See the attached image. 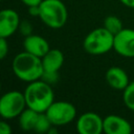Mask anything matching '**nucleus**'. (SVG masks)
Wrapping results in <instances>:
<instances>
[{
  "mask_svg": "<svg viewBox=\"0 0 134 134\" xmlns=\"http://www.w3.org/2000/svg\"><path fill=\"white\" fill-rule=\"evenodd\" d=\"M12 69L19 80L26 83L42 79L44 73L42 59L25 50L14 58L12 62Z\"/></svg>",
  "mask_w": 134,
  "mask_h": 134,
  "instance_id": "1",
  "label": "nucleus"
},
{
  "mask_svg": "<svg viewBox=\"0 0 134 134\" xmlns=\"http://www.w3.org/2000/svg\"><path fill=\"white\" fill-rule=\"evenodd\" d=\"M23 93L26 107L37 112H45L54 100V94L50 84L42 79L28 83Z\"/></svg>",
  "mask_w": 134,
  "mask_h": 134,
  "instance_id": "2",
  "label": "nucleus"
},
{
  "mask_svg": "<svg viewBox=\"0 0 134 134\" xmlns=\"http://www.w3.org/2000/svg\"><path fill=\"white\" fill-rule=\"evenodd\" d=\"M39 7V18L46 26L59 29L66 24L68 12L62 0H42Z\"/></svg>",
  "mask_w": 134,
  "mask_h": 134,
  "instance_id": "3",
  "label": "nucleus"
},
{
  "mask_svg": "<svg viewBox=\"0 0 134 134\" xmlns=\"http://www.w3.org/2000/svg\"><path fill=\"white\" fill-rule=\"evenodd\" d=\"M114 35L104 26L97 27L87 34L83 41L84 50L92 55H100L113 49Z\"/></svg>",
  "mask_w": 134,
  "mask_h": 134,
  "instance_id": "4",
  "label": "nucleus"
},
{
  "mask_svg": "<svg viewBox=\"0 0 134 134\" xmlns=\"http://www.w3.org/2000/svg\"><path fill=\"white\" fill-rule=\"evenodd\" d=\"M25 108L26 102L23 92L12 90L0 96V116L4 119L18 117Z\"/></svg>",
  "mask_w": 134,
  "mask_h": 134,
  "instance_id": "5",
  "label": "nucleus"
},
{
  "mask_svg": "<svg viewBox=\"0 0 134 134\" xmlns=\"http://www.w3.org/2000/svg\"><path fill=\"white\" fill-rule=\"evenodd\" d=\"M47 117L53 126H64L72 120L76 116V109L74 105L66 100L54 102L45 111Z\"/></svg>",
  "mask_w": 134,
  "mask_h": 134,
  "instance_id": "6",
  "label": "nucleus"
},
{
  "mask_svg": "<svg viewBox=\"0 0 134 134\" xmlns=\"http://www.w3.org/2000/svg\"><path fill=\"white\" fill-rule=\"evenodd\" d=\"M114 51L124 58H134V29L122 28L114 35Z\"/></svg>",
  "mask_w": 134,
  "mask_h": 134,
  "instance_id": "7",
  "label": "nucleus"
},
{
  "mask_svg": "<svg viewBox=\"0 0 134 134\" xmlns=\"http://www.w3.org/2000/svg\"><path fill=\"white\" fill-rule=\"evenodd\" d=\"M103 120L95 112H85L76 119V131L80 134H100L103 133Z\"/></svg>",
  "mask_w": 134,
  "mask_h": 134,
  "instance_id": "8",
  "label": "nucleus"
},
{
  "mask_svg": "<svg viewBox=\"0 0 134 134\" xmlns=\"http://www.w3.org/2000/svg\"><path fill=\"white\" fill-rule=\"evenodd\" d=\"M19 14L12 8H4L0 10V37L8 38L13 36L20 25Z\"/></svg>",
  "mask_w": 134,
  "mask_h": 134,
  "instance_id": "9",
  "label": "nucleus"
},
{
  "mask_svg": "<svg viewBox=\"0 0 134 134\" xmlns=\"http://www.w3.org/2000/svg\"><path fill=\"white\" fill-rule=\"evenodd\" d=\"M103 131L106 134H130L132 132V125L120 115L110 114L104 117Z\"/></svg>",
  "mask_w": 134,
  "mask_h": 134,
  "instance_id": "10",
  "label": "nucleus"
},
{
  "mask_svg": "<svg viewBox=\"0 0 134 134\" xmlns=\"http://www.w3.org/2000/svg\"><path fill=\"white\" fill-rule=\"evenodd\" d=\"M23 47L25 51L32 53L39 58H42L50 49L49 43L47 42L46 39H44L39 35H34V34L24 37Z\"/></svg>",
  "mask_w": 134,
  "mask_h": 134,
  "instance_id": "11",
  "label": "nucleus"
},
{
  "mask_svg": "<svg viewBox=\"0 0 134 134\" xmlns=\"http://www.w3.org/2000/svg\"><path fill=\"white\" fill-rule=\"evenodd\" d=\"M105 79L107 84L111 88L120 91H122L130 83L128 73L118 66H112L107 69L105 73Z\"/></svg>",
  "mask_w": 134,
  "mask_h": 134,
  "instance_id": "12",
  "label": "nucleus"
},
{
  "mask_svg": "<svg viewBox=\"0 0 134 134\" xmlns=\"http://www.w3.org/2000/svg\"><path fill=\"white\" fill-rule=\"evenodd\" d=\"M41 59L44 73H58L64 63V54L57 48H50Z\"/></svg>",
  "mask_w": 134,
  "mask_h": 134,
  "instance_id": "13",
  "label": "nucleus"
},
{
  "mask_svg": "<svg viewBox=\"0 0 134 134\" xmlns=\"http://www.w3.org/2000/svg\"><path fill=\"white\" fill-rule=\"evenodd\" d=\"M40 112H37L28 107H26L21 114L18 116L19 117V126L23 131H31L35 128L38 115Z\"/></svg>",
  "mask_w": 134,
  "mask_h": 134,
  "instance_id": "14",
  "label": "nucleus"
},
{
  "mask_svg": "<svg viewBox=\"0 0 134 134\" xmlns=\"http://www.w3.org/2000/svg\"><path fill=\"white\" fill-rule=\"evenodd\" d=\"M108 31H110L112 35H116L118 31H120L124 26H122V22L121 20L113 15H110L108 17L105 18L104 20V25H103Z\"/></svg>",
  "mask_w": 134,
  "mask_h": 134,
  "instance_id": "15",
  "label": "nucleus"
},
{
  "mask_svg": "<svg viewBox=\"0 0 134 134\" xmlns=\"http://www.w3.org/2000/svg\"><path fill=\"white\" fill-rule=\"evenodd\" d=\"M51 126H52V124L49 120V118L47 117L46 113L45 112H40L39 115H38L34 131H36L38 133H47Z\"/></svg>",
  "mask_w": 134,
  "mask_h": 134,
  "instance_id": "16",
  "label": "nucleus"
},
{
  "mask_svg": "<svg viewBox=\"0 0 134 134\" xmlns=\"http://www.w3.org/2000/svg\"><path fill=\"white\" fill-rule=\"evenodd\" d=\"M122 100L125 106L130 111L134 112V82H130L122 90Z\"/></svg>",
  "mask_w": 134,
  "mask_h": 134,
  "instance_id": "17",
  "label": "nucleus"
},
{
  "mask_svg": "<svg viewBox=\"0 0 134 134\" xmlns=\"http://www.w3.org/2000/svg\"><path fill=\"white\" fill-rule=\"evenodd\" d=\"M19 30L21 32V35H23L24 37L26 36H29L32 34V25L29 21L27 20H23L20 22V25H19Z\"/></svg>",
  "mask_w": 134,
  "mask_h": 134,
  "instance_id": "18",
  "label": "nucleus"
},
{
  "mask_svg": "<svg viewBox=\"0 0 134 134\" xmlns=\"http://www.w3.org/2000/svg\"><path fill=\"white\" fill-rule=\"evenodd\" d=\"M8 53V43L6 41V38L0 37V61L5 59Z\"/></svg>",
  "mask_w": 134,
  "mask_h": 134,
  "instance_id": "19",
  "label": "nucleus"
},
{
  "mask_svg": "<svg viewBox=\"0 0 134 134\" xmlns=\"http://www.w3.org/2000/svg\"><path fill=\"white\" fill-rule=\"evenodd\" d=\"M13 132L12 127L5 120H0V134H10Z\"/></svg>",
  "mask_w": 134,
  "mask_h": 134,
  "instance_id": "20",
  "label": "nucleus"
},
{
  "mask_svg": "<svg viewBox=\"0 0 134 134\" xmlns=\"http://www.w3.org/2000/svg\"><path fill=\"white\" fill-rule=\"evenodd\" d=\"M28 14L32 17H39L40 15V7L39 5L37 6H29L28 7Z\"/></svg>",
  "mask_w": 134,
  "mask_h": 134,
  "instance_id": "21",
  "label": "nucleus"
},
{
  "mask_svg": "<svg viewBox=\"0 0 134 134\" xmlns=\"http://www.w3.org/2000/svg\"><path fill=\"white\" fill-rule=\"evenodd\" d=\"M21 2L26 5L27 7L29 6H37V5H40V3L42 2V0H21Z\"/></svg>",
  "mask_w": 134,
  "mask_h": 134,
  "instance_id": "22",
  "label": "nucleus"
},
{
  "mask_svg": "<svg viewBox=\"0 0 134 134\" xmlns=\"http://www.w3.org/2000/svg\"><path fill=\"white\" fill-rule=\"evenodd\" d=\"M121 4H124L127 7L130 8H134V0H118Z\"/></svg>",
  "mask_w": 134,
  "mask_h": 134,
  "instance_id": "23",
  "label": "nucleus"
},
{
  "mask_svg": "<svg viewBox=\"0 0 134 134\" xmlns=\"http://www.w3.org/2000/svg\"><path fill=\"white\" fill-rule=\"evenodd\" d=\"M55 127H57V126H53V125H52V126L50 127V129L48 130L47 133H48V134H54V133H57V128H55Z\"/></svg>",
  "mask_w": 134,
  "mask_h": 134,
  "instance_id": "24",
  "label": "nucleus"
},
{
  "mask_svg": "<svg viewBox=\"0 0 134 134\" xmlns=\"http://www.w3.org/2000/svg\"><path fill=\"white\" fill-rule=\"evenodd\" d=\"M0 91H1V83H0Z\"/></svg>",
  "mask_w": 134,
  "mask_h": 134,
  "instance_id": "25",
  "label": "nucleus"
},
{
  "mask_svg": "<svg viewBox=\"0 0 134 134\" xmlns=\"http://www.w3.org/2000/svg\"><path fill=\"white\" fill-rule=\"evenodd\" d=\"M0 1H3V0H0Z\"/></svg>",
  "mask_w": 134,
  "mask_h": 134,
  "instance_id": "26",
  "label": "nucleus"
}]
</instances>
